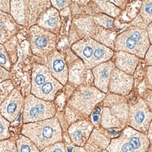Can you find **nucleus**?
<instances>
[{
    "label": "nucleus",
    "mask_w": 152,
    "mask_h": 152,
    "mask_svg": "<svg viewBox=\"0 0 152 152\" xmlns=\"http://www.w3.org/2000/svg\"><path fill=\"white\" fill-rule=\"evenodd\" d=\"M21 134L29 138L40 151L56 142L64 141V132L56 115L39 122L25 123Z\"/></svg>",
    "instance_id": "1"
},
{
    "label": "nucleus",
    "mask_w": 152,
    "mask_h": 152,
    "mask_svg": "<svg viewBox=\"0 0 152 152\" xmlns=\"http://www.w3.org/2000/svg\"><path fill=\"white\" fill-rule=\"evenodd\" d=\"M105 96V93L94 85L83 84L74 89L66 106L73 112L78 121L88 119L94 108L102 103Z\"/></svg>",
    "instance_id": "2"
},
{
    "label": "nucleus",
    "mask_w": 152,
    "mask_h": 152,
    "mask_svg": "<svg viewBox=\"0 0 152 152\" xmlns=\"http://www.w3.org/2000/svg\"><path fill=\"white\" fill-rule=\"evenodd\" d=\"M150 45L145 29L128 25L124 30L118 34L115 40L114 52H128L135 55L140 59H144Z\"/></svg>",
    "instance_id": "3"
},
{
    "label": "nucleus",
    "mask_w": 152,
    "mask_h": 152,
    "mask_svg": "<svg viewBox=\"0 0 152 152\" xmlns=\"http://www.w3.org/2000/svg\"><path fill=\"white\" fill-rule=\"evenodd\" d=\"M64 87L53 77L46 66L39 64L33 66L30 94L42 100L54 102Z\"/></svg>",
    "instance_id": "4"
},
{
    "label": "nucleus",
    "mask_w": 152,
    "mask_h": 152,
    "mask_svg": "<svg viewBox=\"0 0 152 152\" xmlns=\"http://www.w3.org/2000/svg\"><path fill=\"white\" fill-rule=\"evenodd\" d=\"M151 145L147 134L126 126L116 138L112 139L109 152H147Z\"/></svg>",
    "instance_id": "5"
},
{
    "label": "nucleus",
    "mask_w": 152,
    "mask_h": 152,
    "mask_svg": "<svg viewBox=\"0 0 152 152\" xmlns=\"http://www.w3.org/2000/svg\"><path fill=\"white\" fill-rule=\"evenodd\" d=\"M56 115V107L54 102L39 99L32 94L24 99L23 122L35 123L52 118Z\"/></svg>",
    "instance_id": "6"
},
{
    "label": "nucleus",
    "mask_w": 152,
    "mask_h": 152,
    "mask_svg": "<svg viewBox=\"0 0 152 152\" xmlns=\"http://www.w3.org/2000/svg\"><path fill=\"white\" fill-rule=\"evenodd\" d=\"M132 99L128 100L130 104L128 121L126 125L134 130L147 134L148 128L152 120V113L139 93Z\"/></svg>",
    "instance_id": "7"
},
{
    "label": "nucleus",
    "mask_w": 152,
    "mask_h": 152,
    "mask_svg": "<svg viewBox=\"0 0 152 152\" xmlns=\"http://www.w3.org/2000/svg\"><path fill=\"white\" fill-rule=\"evenodd\" d=\"M30 42L34 54L47 58L56 50L57 35L35 25L30 28Z\"/></svg>",
    "instance_id": "8"
},
{
    "label": "nucleus",
    "mask_w": 152,
    "mask_h": 152,
    "mask_svg": "<svg viewBox=\"0 0 152 152\" xmlns=\"http://www.w3.org/2000/svg\"><path fill=\"white\" fill-rule=\"evenodd\" d=\"M66 61L68 67V84L74 88L83 84L94 85L92 70L87 68L80 58L74 54L73 57H68Z\"/></svg>",
    "instance_id": "9"
},
{
    "label": "nucleus",
    "mask_w": 152,
    "mask_h": 152,
    "mask_svg": "<svg viewBox=\"0 0 152 152\" xmlns=\"http://www.w3.org/2000/svg\"><path fill=\"white\" fill-rule=\"evenodd\" d=\"M134 85L133 75H128L115 68L110 77L108 92L127 97L132 91Z\"/></svg>",
    "instance_id": "10"
},
{
    "label": "nucleus",
    "mask_w": 152,
    "mask_h": 152,
    "mask_svg": "<svg viewBox=\"0 0 152 152\" xmlns=\"http://www.w3.org/2000/svg\"><path fill=\"white\" fill-rule=\"evenodd\" d=\"M102 104L104 107L109 108L112 114L123 125L126 126L130 111V104L128 99L125 96L108 92L102 102Z\"/></svg>",
    "instance_id": "11"
},
{
    "label": "nucleus",
    "mask_w": 152,
    "mask_h": 152,
    "mask_svg": "<svg viewBox=\"0 0 152 152\" xmlns=\"http://www.w3.org/2000/svg\"><path fill=\"white\" fill-rule=\"evenodd\" d=\"M46 67L56 80L65 86L68 80V67L64 55L55 50L47 57Z\"/></svg>",
    "instance_id": "12"
},
{
    "label": "nucleus",
    "mask_w": 152,
    "mask_h": 152,
    "mask_svg": "<svg viewBox=\"0 0 152 152\" xmlns=\"http://www.w3.org/2000/svg\"><path fill=\"white\" fill-rule=\"evenodd\" d=\"M23 96L16 89H14L0 105V113L9 122H14L24 106Z\"/></svg>",
    "instance_id": "13"
},
{
    "label": "nucleus",
    "mask_w": 152,
    "mask_h": 152,
    "mask_svg": "<svg viewBox=\"0 0 152 152\" xmlns=\"http://www.w3.org/2000/svg\"><path fill=\"white\" fill-rule=\"evenodd\" d=\"M94 129V125L92 124L90 119H83L70 125L67 132L74 145L83 147Z\"/></svg>",
    "instance_id": "14"
},
{
    "label": "nucleus",
    "mask_w": 152,
    "mask_h": 152,
    "mask_svg": "<svg viewBox=\"0 0 152 152\" xmlns=\"http://www.w3.org/2000/svg\"><path fill=\"white\" fill-rule=\"evenodd\" d=\"M115 65L112 61L102 63L92 69L94 77V86L101 92L108 93L110 77Z\"/></svg>",
    "instance_id": "15"
},
{
    "label": "nucleus",
    "mask_w": 152,
    "mask_h": 152,
    "mask_svg": "<svg viewBox=\"0 0 152 152\" xmlns=\"http://www.w3.org/2000/svg\"><path fill=\"white\" fill-rule=\"evenodd\" d=\"M96 43L97 42L92 37H87L79 39L71 46L72 52L83 61L88 69H90Z\"/></svg>",
    "instance_id": "16"
},
{
    "label": "nucleus",
    "mask_w": 152,
    "mask_h": 152,
    "mask_svg": "<svg viewBox=\"0 0 152 152\" xmlns=\"http://www.w3.org/2000/svg\"><path fill=\"white\" fill-rule=\"evenodd\" d=\"M37 26L58 35L60 33L61 27L60 12L53 7H49L39 17Z\"/></svg>",
    "instance_id": "17"
},
{
    "label": "nucleus",
    "mask_w": 152,
    "mask_h": 152,
    "mask_svg": "<svg viewBox=\"0 0 152 152\" xmlns=\"http://www.w3.org/2000/svg\"><path fill=\"white\" fill-rule=\"evenodd\" d=\"M111 61L115 67L128 75H133L142 59L135 55L125 52H114Z\"/></svg>",
    "instance_id": "18"
},
{
    "label": "nucleus",
    "mask_w": 152,
    "mask_h": 152,
    "mask_svg": "<svg viewBox=\"0 0 152 152\" xmlns=\"http://www.w3.org/2000/svg\"><path fill=\"white\" fill-rule=\"evenodd\" d=\"M51 7L50 1H25L26 27L37 24L40 15Z\"/></svg>",
    "instance_id": "19"
},
{
    "label": "nucleus",
    "mask_w": 152,
    "mask_h": 152,
    "mask_svg": "<svg viewBox=\"0 0 152 152\" xmlns=\"http://www.w3.org/2000/svg\"><path fill=\"white\" fill-rule=\"evenodd\" d=\"M111 140L104 132L102 128H94L83 147L87 152H102L107 149Z\"/></svg>",
    "instance_id": "20"
},
{
    "label": "nucleus",
    "mask_w": 152,
    "mask_h": 152,
    "mask_svg": "<svg viewBox=\"0 0 152 152\" xmlns=\"http://www.w3.org/2000/svg\"><path fill=\"white\" fill-rule=\"evenodd\" d=\"M17 23L10 14L0 11V43L5 44L15 37Z\"/></svg>",
    "instance_id": "21"
},
{
    "label": "nucleus",
    "mask_w": 152,
    "mask_h": 152,
    "mask_svg": "<svg viewBox=\"0 0 152 152\" xmlns=\"http://www.w3.org/2000/svg\"><path fill=\"white\" fill-rule=\"evenodd\" d=\"M73 23L80 39L87 37H92L97 27L92 16L75 18L73 19Z\"/></svg>",
    "instance_id": "22"
},
{
    "label": "nucleus",
    "mask_w": 152,
    "mask_h": 152,
    "mask_svg": "<svg viewBox=\"0 0 152 152\" xmlns=\"http://www.w3.org/2000/svg\"><path fill=\"white\" fill-rule=\"evenodd\" d=\"M114 51L109 47L104 46L102 44L97 42L95 47L94 55L91 62L90 69L92 70L93 68L99 65L102 63H105L111 61L113 56Z\"/></svg>",
    "instance_id": "23"
},
{
    "label": "nucleus",
    "mask_w": 152,
    "mask_h": 152,
    "mask_svg": "<svg viewBox=\"0 0 152 152\" xmlns=\"http://www.w3.org/2000/svg\"><path fill=\"white\" fill-rule=\"evenodd\" d=\"M117 35H118L114 32V30H108L97 26L94 35L92 38L97 42L102 44L114 51L115 40Z\"/></svg>",
    "instance_id": "24"
},
{
    "label": "nucleus",
    "mask_w": 152,
    "mask_h": 152,
    "mask_svg": "<svg viewBox=\"0 0 152 152\" xmlns=\"http://www.w3.org/2000/svg\"><path fill=\"white\" fill-rule=\"evenodd\" d=\"M125 125L120 122L115 115H113L108 107H102V119H101V128L109 130V129H118L123 130Z\"/></svg>",
    "instance_id": "25"
},
{
    "label": "nucleus",
    "mask_w": 152,
    "mask_h": 152,
    "mask_svg": "<svg viewBox=\"0 0 152 152\" xmlns=\"http://www.w3.org/2000/svg\"><path fill=\"white\" fill-rule=\"evenodd\" d=\"M10 14L17 24L26 26L25 1H11Z\"/></svg>",
    "instance_id": "26"
},
{
    "label": "nucleus",
    "mask_w": 152,
    "mask_h": 152,
    "mask_svg": "<svg viewBox=\"0 0 152 152\" xmlns=\"http://www.w3.org/2000/svg\"><path fill=\"white\" fill-rule=\"evenodd\" d=\"M94 2L97 6L99 13L106 14L113 18H118L123 12L110 1H94Z\"/></svg>",
    "instance_id": "27"
},
{
    "label": "nucleus",
    "mask_w": 152,
    "mask_h": 152,
    "mask_svg": "<svg viewBox=\"0 0 152 152\" xmlns=\"http://www.w3.org/2000/svg\"><path fill=\"white\" fill-rule=\"evenodd\" d=\"M16 147L18 152H40V150L29 138L22 134L16 140Z\"/></svg>",
    "instance_id": "28"
},
{
    "label": "nucleus",
    "mask_w": 152,
    "mask_h": 152,
    "mask_svg": "<svg viewBox=\"0 0 152 152\" xmlns=\"http://www.w3.org/2000/svg\"><path fill=\"white\" fill-rule=\"evenodd\" d=\"M92 16L93 20H94L96 26L111 30H114L115 28V18L107 16L106 14H102V13H98V14L93 15Z\"/></svg>",
    "instance_id": "29"
},
{
    "label": "nucleus",
    "mask_w": 152,
    "mask_h": 152,
    "mask_svg": "<svg viewBox=\"0 0 152 152\" xmlns=\"http://www.w3.org/2000/svg\"><path fill=\"white\" fill-rule=\"evenodd\" d=\"M138 15L146 26L151 23L152 22V0L142 1Z\"/></svg>",
    "instance_id": "30"
},
{
    "label": "nucleus",
    "mask_w": 152,
    "mask_h": 152,
    "mask_svg": "<svg viewBox=\"0 0 152 152\" xmlns=\"http://www.w3.org/2000/svg\"><path fill=\"white\" fill-rule=\"evenodd\" d=\"M147 66L146 65L145 62L144 61L143 59H142L141 62L140 63L137 68H136L135 72H134V75H133L134 80V88L136 89L138 85L145 78L146 73H147Z\"/></svg>",
    "instance_id": "31"
},
{
    "label": "nucleus",
    "mask_w": 152,
    "mask_h": 152,
    "mask_svg": "<svg viewBox=\"0 0 152 152\" xmlns=\"http://www.w3.org/2000/svg\"><path fill=\"white\" fill-rule=\"evenodd\" d=\"M16 38L13 37L10 40L4 44L6 50L10 57L11 64H14L17 58V47H16Z\"/></svg>",
    "instance_id": "32"
},
{
    "label": "nucleus",
    "mask_w": 152,
    "mask_h": 152,
    "mask_svg": "<svg viewBox=\"0 0 152 152\" xmlns=\"http://www.w3.org/2000/svg\"><path fill=\"white\" fill-rule=\"evenodd\" d=\"M102 103L98 104L93 111L91 113L90 118V121L92 123V124L94 125V128H101V119H102Z\"/></svg>",
    "instance_id": "33"
},
{
    "label": "nucleus",
    "mask_w": 152,
    "mask_h": 152,
    "mask_svg": "<svg viewBox=\"0 0 152 152\" xmlns=\"http://www.w3.org/2000/svg\"><path fill=\"white\" fill-rule=\"evenodd\" d=\"M14 89V87L10 80L0 83V105L3 103L4 101Z\"/></svg>",
    "instance_id": "34"
},
{
    "label": "nucleus",
    "mask_w": 152,
    "mask_h": 152,
    "mask_svg": "<svg viewBox=\"0 0 152 152\" xmlns=\"http://www.w3.org/2000/svg\"><path fill=\"white\" fill-rule=\"evenodd\" d=\"M9 125H10V122L0 113V141L10 138L11 134L9 132Z\"/></svg>",
    "instance_id": "35"
},
{
    "label": "nucleus",
    "mask_w": 152,
    "mask_h": 152,
    "mask_svg": "<svg viewBox=\"0 0 152 152\" xmlns=\"http://www.w3.org/2000/svg\"><path fill=\"white\" fill-rule=\"evenodd\" d=\"M0 66L4 68L7 71H10L11 68V61L9 54L6 50L4 46L0 43Z\"/></svg>",
    "instance_id": "36"
},
{
    "label": "nucleus",
    "mask_w": 152,
    "mask_h": 152,
    "mask_svg": "<svg viewBox=\"0 0 152 152\" xmlns=\"http://www.w3.org/2000/svg\"><path fill=\"white\" fill-rule=\"evenodd\" d=\"M0 152H18L16 141L11 138L0 141Z\"/></svg>",
    "instance_id": "37"
},
{
    "label": "nucleus",
    "mask_w": 152,
    "mask_h": 152,
    "mask_svg": "<svg viewBox=\"0 0 152 152\" xmlns=\"http://www.w3.org/2000/svg\"><path fill=\"white\" fill-rule=\"evenodd\" d=\"M40 152H67L64 142H56L40 151Z\"/></svg>",
    "instance_id": "38"
},
{
    "label": "nucleus",
    "mask_w": 152,
    "mask_h": 152,
    "mask_svg": "<svg viewBox=\"0 0 152 152\" xmlns=\"http://www.w3.org/2000/svg\"><path fill=\"white\" fill-rule=\"evenodd\" d=\"M50 2L52 7L58 10L59 12L61 11L68 8L73 3L71 1H61V0H52L50 1Z\"/></svg>",
    "instance_id": "39"
},
{
    "label": "nucleus",
    "mask_w": 152,
    "mask_h": 152,
    "mask_svg": "<svg viewBox=\"0 0 152 152\" xmlns=\"http://www.w3.org/2000/svg\"><path fill=\"white\" fill-rule=\"evenodd\" d=\"M140 96L143 99L147 106L152 113V90L149 89H146Z\"/></svg>",
    "instance_id": "40"
},
{
    "label": "nucleus",
    "mask_w": 152,
    "mask_h": 152,
    "mask_svg": "<svg viewBox=\"0 0 152 152\" xmlns=\"http://www.w3.org/2000/svg\"><path fill=\"white\" fill-rule=\"evenodd\" d=\"M144 82L147 88L152 90V66H147Z\"/></svg>",
    "instance_id": "41"
},
{
    "label": "nucleus",
    "mask_w": 152,
    "mask_h": 152,
    "mask_svg": "<svg viewBox=\"0 0 152 152\" xmlns=\"http://www.w3.org/2000/svg\"><path fill=\"white\" fill-rule=\"evenodd\" d=\"M111 3H113L115 7H117L119 9L123 11L126 9L127 6H128L129 1L126 0H110Z\"/></svg>",
    "instance_id": "42"
},
{
    "label": "nucleus",
    "mask_w": 152,
    "mask_h": 152,
    "mask_svg": "<svg viewBox=\"0 0 152 152\" xmlns=\"http://www.w3.org/2000/svg\"><path fill=\"white\" fill-rule=\"evenodd\" d=\"M10 80V72L0 66V83Z\"/></svg>",
    "instance_id": "43"
},
{
    "label": "nucleus",
    "mask_w": 152,
    "mask_h": 152,
    "mask_svg": "<svg viewBox=\"0 0 152 152\" xmlns=\"http://www.w3.org/2000/svg\"><path fill=\"white\" fill-rule=\"evenodd\" d=\"M144 61L147 66H152V45H150L144 58Z\"/></svg>",
    "instance_id": "44"
},
{
    "label": "nucleus",
    "mask_w": 152,
    "mask_h": 152,
    "mask_svg": "<svg viewBox=\"0 0 152 152\" xmlns=\"http://www.w3.org/2000/svg\"><path fill=\"white\" fill-rule=\"evenodd\" d=\"M11 1H0V11L10 14Z\"/></svg>",
    "instance_id": "45"
},
{
    "label": "nucleus",
    "mask_w": 152,
    "mask_h": 152,
    "mask_svg": "<svg viewBox=\"0 0 152 152\" xmlns=\"http://www.w3.org/2000/svg\"><path fill=\"white\" fill-rule=\"evenodd\" d=\"M146 31H147V33L150 44L152 45V22L147 26V28H146Z\"/></svg>",
    "instance_id": "46"
},
{
    "label": "nucleus",
    "mask_w": 152,
    "mask_h": 152,
    "mask_svg": "<svg viewBox=\"0 0 152 152\" xmlns=\"http://www.w3.org/2000/svg\"><path fill=\"white\" fill-rule=\"evenodd\" d=\"M147 136L148 139H149V141L150 142V144L152 145V120H151V123H150L149 128H148Z\"/></svg>",
    "instance_id": "47"
},
{
    "label": "nucleus",
    "mask_w": 152,
    "mask_h": 152,
    "mask_svg": "<svg viewBox=\"0 0 152 152\" xmlns=\"http://www.w3.org/2000/svg\"><path fill=\"white\" fill-rule=\"evenodd\" d=\"M73 152H87V151H85V149H84V147H77V146H75V149H74V151Z\"/></svg>",
    "instance_id": "48"
},
{
    "label": "nucleus",
    "mask_w": 152,
    "mask_h": 152,
    "mask_svg": "<svg viewBox=\"0 0 152 152\" xmlns=\"http://www.w3.org/2000/svg\"><path fill=\"white\" fill-rule=\"evenodd\" d=\"M147 152H152V149H151V148L149 147V149H148V150H147Z\"/></svg>",
    "instance_id": "49"
},
{
    "label": "nucleus",
    "mask_w": 152,
    "mask_h": 152,
    "mask_svg": "<svg viewBox=\"0 0 152 152\" xmlns=\"http://www.w3.org/2000/svg\"><path fill=\"white\" fill-rule=\"evenodd\" d=\"M102 152H109V151H108L106 149H105V150H103V151H102Z\"/></svg>",
    "instance_id": "50"
},
{
    "label": "nucleus",
    "mask_w": 152,
    "mask_h": 152,
    "mask_svg": "<svg viewBox=\"0 0 152 152\" xmlns=\"http://www.w3.org/2000/svg\"><path fill=\"white\" fill-rule=\"evenodd\" d=\"M150 147H151V149H152V145H151H151H150Z\"/></svg>",
    "instance_id": "51"
}]
</instances>
